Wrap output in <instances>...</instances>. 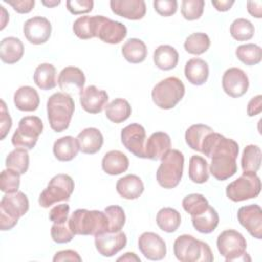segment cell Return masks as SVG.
<instances>
[{
  "label": "cell",
  "instance_id": "6da1fadb",
  "mask_svg": "<svg viewBox=\"0 0 262 262\" xmlns=\"http://www.w3.org/2000/svg\"><path fill=\"white\" fill-rule=\"evenodd\" d=\"M238 151L236 141L214 131L205 137L201 149L202 154L212 159L209 172L219 181H224L237 172Z\"/></svg>",
  "mask_w": 262,
  "mask_h": 262
},
{
  "label": "cell",
  "instance_id": "7a4b0ae2",
  "mask_svg": "<svg viewBox=\"0 0 262 262\" xmlns=\"http://www.w3.org/2000/svg\"><path fill=\"white\" fill-rule=\"evenodd\" d=\"M75 235H96L108 229V220L104 211L77 209L68 220Z\"/></svg>",
  "mask_w": 262,
  "mask_h": 262
},
{
  "label": "cell",
  "instance_id": "3957f363",
  "mask_svg": "<svg viewBox=\"0 0 262 262\" xmlns=\"http://www.w3.org/2000/svg\"><path fill=\"white\" fill-rule=\"evenodd\" d=\"M47 118L51 129L62 132L69 128L75 111V102L69 93L56 92L47 100Z\"/></svg>",
  "mask_w": 262,
  "mask_h": 262
},
{
  "label": "cell",
  "instance_id": "277c9868",
  "mask_svg": "<svg viewBox=\"0 0 262 262\" xmlns=\"http://www.w3.org/2000/svg\"><path fill=\"white\" fill-rule=\"evenodd\" d=\"M174 255L181 262H211L214 260L209 245L189 234L179 235L173 245Z\"/></svg>",
  "mask_w": 262,
  "mask_h": 262
},
{
  "label": "cell",
  "instance_id": "5b68a950",
  "mask_svg": "<svg viewBox=\"0 0 262 262\" xmlns=\"http://www.w3.org/2000/svg\"><path fill=\"white\" fill-rule=\"evenodd\" d=\"M29 210L28 196L21 191L5 193L0 202V229H12Z\"/></svg>",
  "mask_w": 262,
  "mask_h": 262
},
{
  "label": "cell",
  "instance_id": "8992f818",
  "mask_svg": "<svg viewBox=\"0 0 262 262\" xmlns=\"http://www.w3.org/2000/svg\"><path fill=\"white\" fill-rule=\"evenodd\" d=\"M184 166V156L178 149H169L161 159L157 170V181L160 186L171 189L181 181Z\"/></svg>",
  "mask_w": 262,
  "mask_h": 262
},
{
  "label": "cell",
  "instance_id": "52a82bcc",
  "mask_svg": "<svg viewBox=\"0 0 262 262\" xmlns=\"http://www.w3.org/2000/svg\"><path fill=\"white\" fill-rule=\"evenodd\" d=\"M184 94V84L177 77H168L160 81L151 90L152 101L162 110H171L175 107L183 98Z\"/></svg>",
  "mask_w": 262,
  "mask_h": 262
},
{
  "label": "cell",
  "instance_id": "ba28073f",
  "mask_svg": "<svg viewBox=\"0 0 262 262\" xmlns=\"http://www.w3.org/2000/svg\"><path fill=\"white\" fill-rule=\"evenodd\" d=\"M217 249L226 262L248 260L251 258L248 256L247 242L242 233L234 229H226L222 231L217 237Z\"/></svg>",
  "mask_w": 262,
  "mask_h": 262
},
{
  "label": "cell",
  "instance_id": "9c48e42d",
  "mask_svg": "<svg viewBox=\"0 0 262 262\" xmlns=\"http://www.w3.org/2000/svg\"><path fill=\"white\" fill-rule=\"evenodd\" d=\"M75 188L73 178L68 174H57L51 178L47 187L39 195V205L49 208L55 203L69 201Z\"/></svg>",
  "mask_w": 262,
  "mask_h": 262
},
{
  "label": "cell",
  "instance_id": "30bf717a",
  "mask_svg": "<svg viewBox=\"0 0 262 262\" xmlns=\"http://www.w3.org/2000/svg\"><path fill=\"white\" fill-rule=\"evenodd\" d=\"M261 191V180L256 172L243 174L226 186V195L232 202H243L254 199Z\"/></svg>",
  "mask_w": 262,
  "mask_h": 262
},
{
  "label": "cell",
  "instance_id": "8fae6325",
  "mask_svg": "<svg viewBox=\"0 0 262 262\" xmlns=\"http://www.w3.org/2000/svg\"><path fill=\"white\" fill-rule=\"evenodd\" d=\"M43 122L37 116H27L20 119L14 131L11 142L15 147L33 149L43 131Z\"/></svg>",
  "mask_w": 262,
  "mask_h": 262
},
{
  "label": "cell",
  "instance_id": "7c38bea8",
  "mask_svg": "<svg viewBox=\"0 0 262 262\" xmlns=\"http://www.w3.org/2000/svg\"><path fill=\"white\" fill-rule=\"evenodd\" d=\"M145 139V129L140 124H130L121 131V141L123 145L137 158L146 159L144 152Z\"/></svg>",
  "mask_w": 262,
  "mask_h": 262
},
{
  "label": "cell",
  "instance_id": "4fadbf2b",
  "mask_svg": "<svg viewBox=\"0 0 262 262\" xmlns=\"http://www.w3.org/2000/svg\"><path fill=\"white\" fill-rule=\"evenodd\" d=\"M94 244L97 252L103 257H113L127 245V236L123 231L101 232L95 235Z\"/></svg>",
  "mask_w": 262,
  "mask_h": 262
},
{
  "label": "cell",
  "instance_id": "5bb4252c",
  "mask_svg": "<svg viewBox=\"0 0 262 262\" xmlns=\"http://www.w3.org/2000/svg\"><path fill=\"white\" fill-rule=\"evenodd\" d=\"M237 220L253 237L262 238V209L259 205L241 207L237 211Z\"/></svg>",
  "mask_w": 262,
  "mask_h": 262
},
{
  "label": "cell",
  "instance_id": "9a60e30c",
  "mask_svg": "<svg viewBox=\"0 0 262 262\" xmlns=\"http://www.w3.org/2000/svg\"><path fill=\"white\" fill-rule=\"evenodd\" d=\"M24 35L34 45H41L48 41L51 35V24L43 16H33L24 24Z\"/></svg>",
  "mask_w": 262,
  "mask_h": 262
},
{
  "label": "cell",
  "instance_id": "2e32d148",
  "mask_svg": "<svg viewBox=\"0 0 262 262\" xmlns=\"http://www.w3.org/2000/svg\"><path fill=\"white\" fill-rule=\"evenodd\" d=\"M222 88L230 97L238 98L248 91L249 78L243 70L229 68L222 76Z\"/></svg>",
  "mask_w": 262,
  "mask_h": 262
},
{
  "label": "cell",
  "instance_id": "e0dca14e",
  "mask_svg": "<svg viewBox=\"0 0 262 262\" xmlns=\"http://www.w3.org/2000/svg\"><path fill=\"white\" fill-rule=\"evenodd\" d=\"M138 249L148 260L159 261L166 257L167 248L165 241L155 232H143L138 237Z\"/></svg>",
  "mask_w": 262,
  "mask_h": 262
},
{
  "label": "cell",
  "instance_id": "ac0fdd59",
  "mask_svg": "<svg viewBox=\"0 0 262 262\" xmlns=\"http://www.w3.org/2000/svg\"><path fill=\"white\" fill-rule=\"evenodd\" d=\"M108 94L94 85H89L80 93V104L89 114H99L106 106Z\"/></svg>",
  "mask_w": 262,
  "mask_h": 262
},
{
  "label": "cell",
  "instance_id": "d6986e66",
  "mask_svg": "<svg viewBox=\"0 0 262 262\" xmlns=\"http://www.w3.org/2000/svg\"><path fill=\"white\" fill-rule=\"evenodd\" d=\"M110 5L115 14L131 20L141 19L146 12L143 0H112Z\"/></svg>",
  "mask_w": 262,
  "mask_h": 262
},
{
  "label": "cell",
  "instance_id": "ffe728a7",
  "mask_svg": "<svg viewBox=\"0 0 262 262\" xmlns=\"http://www.w3.org/2000/svg\"><path fill=\"white\" fill-rule=\"evenodd\" d=\"M85 81L86 79L83 71L72 66L62 69L57 79L58 86L64 93L78 92L80 94L84 89Z\"/></svg>",
  "mask_w": 262,
  "mask_h": 262
},
{
  "label": "cell",
  "instance_id": "44dd1931",
  "mask_svg": "<svg viewBox=\"0 0 262 262\" xmlns=\"http://www.w3.org/2000/svg\"><path fill=\"white\" fill-rule=\"evenodd\" d=\"M127 36V28L120 21L113 20L102 15L97 37L104 43L118 44Z\"/></svg>",
  "mask_w": 262,
  "mask_h": 262
},
{
  "label": "cell",
  "instance_id": "7402d4cb",
  "mask_svg": "<svg viewBox=\"0 0 262 262\" xmlns=\"http://www.w3.org/2000/svg\"><path fill=\"white\" fill-rule=\"evenodd\" d=\"M171 138L169 134L158 131L154 132L146 140L144 152H145V158L157 161L161 160L163 156L171 149Z\"/></svg>",
  "mask_w": 262,
  "mask_h": 262
},
{
  "label": "cell",
  "instance_id": "603a6c76",
  "mask_svg": "<svg viewBox=\"0 0 262 262\" xmlns=\"http://www.w3.org/2000/svg\"><path fill=\"white\" fill-rule=\"evenodd\" d=\"M116 189L123 199L135 200L142 194L144 190V184L137 175L128 174L118 179L116 183Z\"/></svg>",
  "mask_w": 262,
  "mask_h": 262
},
{
  "label": "cell",
  "instance_id": "cb8c5ba5",
  "mask_svg": "<svg viewBox=\"0 0 262 262\" xmlns=\"http://www.w3.org/2000/svg\"><path fill=\"white\" fill-rule=\"evenodd\" d=\"M77 139L79 141L80 150L87 155L98 152L103 144L102 133L97 128L93 127L82 130L78 134Z\"/></svg>",
  "mask_w": 262,
  "mask_h": 262
},
{
  "label": "cell",
  "instance_id": "d4e9b609",
  "mask_svg": "<svg viewBox=\"0 0 262 262\" xmlns=\"http://www.w3.org/2000/svg\"><path fill=\"white\" fill-rule=\"evenodd\" d=\"M184 75L189 83L201 86L205 84L209 77V66L202 58H190L184 67Z\"/></svg>",
  "mask_w": 262,
  "mask_h": 262
},
{
  "label": "cell",
  "instance_id": "484cf974",
  "mask_svg": "<svg viewBox=\"0 0 262 262\" xmlns=\"http://www.w3.org/2000/svg\"><path fill=\"white\" fill-rule=\"evenodd\" d=\"M13 102L17 110L23 112H34L40 104V97L36 89L31 86L19 87L14 95Z\"/></svg>",
  "mask_w": 262,
  "mask_h": 262
},
{
  "label": "cell",
  "instance_id": "4316f807",
  "mask_svg": "<svg viewBox=\"0 0 262 262\" xmlns=\"http://www.w3.org/2000/svg\"><path fill=\"white\" fill-rule=\"evenodd\" d=\"M80 150L77 138L67 135L55 140L53 144V155L60 162H69L75 159Z\"/></svg>",
  "mask_w": 262,
  "mask_h": 262
},
{
  "label": "cell",
  "instance_id": "83f0119b",
  "mask_svg": "<svg viewBox=\"0 0 262 262\" xmlns=\"http://www.w3.org/2000/svg\"><path fill=\"white\" fill-rule=\"evenodd\" d=\"M24 44L16 37H6L0 43V58L3 62L13 64L24 55Z\"/></svg>",
  "mask_w": 262,
  "mask_h": 262
},
{
  "label": "cell",
  "instance_id": "f1b7e54d",
  "mask_svg": "<svg viewBox=\"0 0 262 262\" xmlns=\"http://www.w3.org/2000/svg\"><path fill=\"white\" fill-rule=\"evenodd\" d=\"M101 167L106 174L119 175L128 170L129 159L120 150H110L103 156Z\"/></svg>",
  "mask_w": 262,
  "mask_h": 262
},
{
  "label": "cell",
  "instance_id": "f546056e",
  "mask_svg": "<svg viewBox=\"0 0 262 262\" xmlns=\"http://www.w3.org/2000/svg\"><path fill=\"white\" fill-rule=\"evenodd\" d=\"M101 17L102 15H85L78 17L73 24V31L75 35L82 40L97 37V32Z\"/></svg>",
  "mask_w": 262,
  "mask_h": 262
},
{
  "label": "cell",
  "instance_id": "4dcf8cb0",
  "mask_svg": "<svg viewBox=\"0 0 262 262\" xmlns=\"http://www.w3.org/2000/svg\"><path fill=\"white\" fill-rule=\"evenodd\" d=\"M179 59L177 50L170 45H160L154 51V62L157 68L163 71L174 69Z\"/></svg>",
  "mask_w": 262,
  "mask_h": 262
},
{
  "label": "cell",
  "instance_id": "1f68e13d",
  "mask_svg": "<svg viewBox=\"0 0 262 262\" xmlns=\"http://www.w3.org/2000/svg\"><path fill=\"white\" fill-rule=\"evenodd\" d=\"M191 222L193 227L201 233L213 232L219 223V215L217 211L209 206L203 213L191 216Z\"/></svg>",
  "mask_w": 262,
  "mask_h": 262
},
{
  "label": "cell",
  "instance_id": "d6a6232c",
  "mask_svg": "<svg viewBox=\"0 0 262 262\" xmlns=\"http://www.w3.org/2000/svg\"><path fill=\"white\" fill-rule=\"evenodd\" d=\"M124 58L131 63H140L147 56V48L145 43L137 38H130L122 47Z\"/></svg>",
  "mask_w": 262,
  "mask_h": 262
},
{
  "label": "cell",
  "instance_id": "836d02e7",
  "mask_svg": "<svg viewBox=\"0 0 262 262\" xmlns=\"http://www.w3.org/2000/svg\"><path fill=\"white\" fill-rule=\"evenodd\" d=\"M157 224L159 228L165 232L172 233L175 232L181 223V216L180 213L170 207L162 208L156 218Z\"/></svg>",
  "mask_w": 262,
  "mask_h": 262
},
{
  "label": "cell",
  "instance_id": "e575fe53",
  "mask_svg": "<svg viewBox=\"0 0 262 262\" xmlns=\"http://www.w3.org/2000/svg\"><path fill=\"white\" fill-rule=\"evenodd\" d=\"M131 112L130 103L124 98H116L105 106L106 118L115 124L126 121L130 117Z\"/></svg>",
  "mask_w": 262,
  "mask_h": 262
},
{
  "label": "cell",
  "instance_id": "d590c367",
  "mask_svg": "<svg viewBox=\"0 0 262 262\" xmlns=\"http://www.w3.org/2000/svg\"><path fill=\"white\" fill-rule=\"evenodd\" d=\"M56 70L51 63L39 64L34 73L33 79L35 84L42 90H50L56 86Z\"/></svg>",
  "mask_w": 262,
  "mask_h": 262
},
{
  "label": "cell",
  "instance_id": "8d00e7d4",
  "mask_svg": "<svg viewBox=\"0 0 262 262\" xmlns=\"http://www.w3.org/2000/svg\"><path fill=\"white\" fill-rule=\"evenodd\" d=\"M189 179L198 184H202L209 179L208 162L201 156H191L188 165Z\"/></svg>",
  "mask_w": 262,
  "mask_h": 262
},
{
  "label": "cell",
  "instance_id": "74e56055",
  "mask_svg": "<svg viewBox=\"0 0 262 262\" xmlns=\"http://www.w3.org/2000/svg\"><path fill=\"white\" fill-rule=\"evenodd\" d=\"M213 132V129L204 124L191 125L185 132L186 144L193 150L201 151L205 137Z\"/></svg>",
  "mask_w": 262,
  "mask_h": 262
},
{
  "label": "cell",
  "instance_id": "f35d334b",
  "mask_svg": "<svg viewBox=\"0 0 262 262\" xmlns=\"http://www.w3.org/2000/svg\"><path fill=\"white\" fill-rule=\"evenodd\" d=\"M261 148L256 144L247 145L242 155L243 172H257L261 166Z\"/></svg>",
  "mask_w": 262,
  "mask_h": 262
},
{
  "label": "cell",
  "instance_id": "ab89813d",
  "mask_svg": "<svg viewBox=\"0 0 262 262\" xmlns=\"http://www.w3.org/2000/svg\"><path fill=\"white\" fill-rule=\"evenodd\" d=\"M30 158L28 149L23 147H17L10 151L5 160L6 168L12 169L18 172L20 175L25 174L29 169Z\"/></svg>",
  "mask_w": 262,
  "mask_h": 262
},
{
  "label": "cell",
  "instance_id": "60d3db41",
  "mask_svg": "<svg viewBox=\"0 0 262 262\" xmlns=\"http://www.w3.org/2000/svg\"><path fill=\"white\" fill-rule=\"evenodd\" d=\"M211 41L205 33H192L184 41V49L186 52L194 55L205 53L210 47Z\"/></svg>",
  "mask_w": 262,
  "mask_h": 262
},
{
  "label": "cell",
  "instance_id": "b9f144b4",
  "mask_svg": "<svg viewBox=\"0 0 262 262\" xmlns=\"http://www.w3.org/2000/svg\"><path fill=\"white\" fill-rule=\"evenodd\" d=\"M235 55L246 66L258 64L262 59V49L260 46L249 43L239 45L235 50Z\"/></svg>",
  "mask_w": 262,
  "mask_h": 262
},
{
  "label": "cell",
  "instance_id": "7bdbcfd3",
  "mask_svg": "<svg viewBox=\"0 0 262 262\" xmlns=\"http://www.w3.org/2000/svg\"><path fill=\"white\" fill-rule=\"evenodd\" d=\"M231 37L236 41H248L253 38L255 33L254 25L246 18H236L232 21L229 29Z\"/></svg>",
  "mask_w": 262,
  "mask_h": 262
},
{
  "label": "cell",
  "instance_id": "ee69618b",
  "mask_svg": "<svg viewBox=\"0 0 262 262\" xmlns=\"http://www.w3.org/2000/svg\"><path fill=\"white\" fill-rule=\"evenodd\" d=\"M182 207L191 216L203 213L209 207L208 200L201 193H191L182 200Z\"/></svg>",
  "mask_w": 262,
  "mask_h": 262
},
{
  "label": "cell",
  "instance_id": "f6af8a7d",
  "mask_svg": "<svg viewBox=\"0 0 262 262\" xmlns=\"http://www.w3.org/2000/svg\"><path fill=\"white\" fill-rule=\"evenodd\" d=\"M104 213L108 220L107 231L110 232L120 231L125 225V221H126V216L123 208L118 205L108 206L104 209Z\"/></svg>",
  "mask_w": 262,
  "mask_h": 262
},
{
  "label": "cell",
  "instance_id": "bcb514c9",
  "mask_svg": "<svg viewBox=\"0 0 262 262\" xmlns=\"http://www.w3.org/2000/svg\"><path fill=\"white\" fill-rule=\"evenodd\" d=\"M20 184V174L12 169H5L0 175V189L4 193L15 192Z\"/></svg>",
  "mask_w": 262,
  "mask_h": 262
},
{
  "label": "cell",
  "instance_id": "7dc6e473",
  "mask_svg": "<svg viewBox=\"0 0 262 262\" xmlns=\"http://www.w3.org/2000/svg\"><path fill=\"white\" fill-rule=\"evenodd\" d=\"M205 8L204 0H183L181 2V14L186 20L199 19Z\"/></svg>",
  "mask_w": 262,
  "mask_h": 262
},
{
  "label": "cell",
  "instance_id": "c3c4849f",
  "mask_svg": "<svg viewBox=\"0 0 262 262\" xmlns=\"http://www.w3.org/2000/svg\"><path fill=\"white\" fill-rule=\"evenodd\" d=\"M50 234H51V238L56 244L69 243L75 236V233L70 228L68 221L64 223H60V224L53 223V225L51 226Z\"/></svg>",
  "mask_w": 262,
  "mask_h": 262
},
{
  "label": "cell",
  "instance_id": "681fc988",
  "mask_svg": "<svg viewBox=\"0 0 262 262\" xmlns=\"http://www.w3.org/2000/svg\"><path fill=\"white\" fill-rule=\"evenodd\" d=\"M66 5L72 14L78 15L90 12L93 8L94 2L92 0H68Z\"/></svg>",
  "mask_w": 262,
  "mask_h": 262
},
{
  "label": "cell",
  "instance_id": "f907efd6",
  "mask_svg": "<svg viewBox=\"0 0 262 262\" xmlns=\"http://www.w3.org/2000/svg\"><path fill=\"white\" fill-rule=\"evenodd\" d=\"M178 3L176 0H155L154 8L162 16H171L177 11Z\"/></svg>",
  "mask_w": 262,
  "mask_h": 262
},
{
  "label": "cell",
  "instance_id": "816d5d0a",
  "mask_svg": "<svg viewBox=\"0 0 262 262\" xmlns=\"http://www.w3.org/2000/svg\"><path fill=\"white\" fill-rule=\"evenodd\" d=\"M70 206L67 204H59L54 206L49 212V219L53 223L60 224L67 222L69 219Z\"/></svg>",
  "mask_w": 262,
  "mask_h": 262
},
{
  "label": "cell",
  "instance_id": "f5cc1de1",
  "mask_svg": "<svg viewBox=\"0 0 262 262\" xmlns=\"http://www.w3.org/2000/svg\"><path fill=\"white\" fill-rule=\"evenodd\" d=\"M12 126L11 117L7 111L4 100H1V110H0V139H4L8 134Z\"/></svg>",
  "mask_w": 262,
  "mask_h": 262
},
{
  "label": "cell",
  "instance_id": "db71d44e",
  "mask_svg": "<svg viewBox=\"0 0 262 262\" xmlns=\"http://www.w3.org/2000/svg\"><path fill=\"white\" fill-rule=\"evenodd\" d=\"M7 4L12 6V8L18 13H29L34 5V0H4Z\"/></svg>",
  "mask_w": 262,
  "mask_h": 262
},
{
  "label": "cell",
  "instance_id": "11a10c76",
  "mask_svg": "<svg viewBox=\"0 0 262 262\" xmlns=\"http://www.w3.org/2000/svg\"><path fill=\"white\" fill-rule=\"evenodd\" d=\"M54 262H62V261H71V262H81L82 258L80 255L74 250H63L55 253L53 257Z\"/></svg>",
  "mask_w": 262,
  "mask_h": 262
},
{
  "label": "cell",
  "instance_id": "9f6ffc18",
  "mask_svg": "<svg viewBox=\"0 0 262 262\" xmlns=\"http://www.w3.org/2000/svg\"><path fill=\"white\" fill-rule=\"evenodd\" d=\"M262 112V96L256 95L248 102L247 106V115L249 117H254L259 115Z\"/></svg>",
  "mask_w": 262,
  "mask_h": 262
},
{
  "label": "cell",
  "instance_id": "6f0895ef",
  "mask_svg": "<svg viewBox=\"0 0 262 262\" xmlns=\"http://www.w3.org/2000/svg\"><path fill=\"white\" fill-rule=\"evenodd\" d=\"M247 10L252 16H254L256 18H261L262 17V2L261 1H248L247 2Z\"/></svg>",
  "mask_w": 262,
  "mask_h": 262
},
{
  "label": "cell",
  "instance_id": "680465c9",
  "mask_svg": "<svg viewBox=\"0 0 262 262\" xmlns=\"http://www.w3.org/2000/svg\"><path fill=\"white\" fill-rule=\"evenodd\" d=\"M234 4V1L233 0H219V1H215L213 0L212 1V5L216 8V10L218 11H227L231 8V6Z\"/></svg>",
  "mask_w": 262,
  "mask_h": 262
},
{
  "label": "cell",
  "instance_id": "91938a15",
  "mask_svg": "<svg viewBox=\"0 0 262 262\" xmlns=\"http://www.w3.org/2000/svg\"><path fill=\"white\" fill-rule=\"evenodd\" d=\"M118 261H137V262H140V258L137 257L134 253L127 252V253H125L124 256H121L120 258H118Z\"/></svg>",
  "mask_w": 262,
  "mask_h": 262
},
{
  "label": "cell",
  "instance_id": "94428289",
  "mask_svg": "<svg viewBox=\"0 0 262 262\" xmlns=\"http://www.w3.org/2000/svg\"><path fill=\"white\" fill-rule=\"evenodd\" d=\"M0 8H1V11H2V26H1V30H3L4 27L6 26L7 20L9 19V14L6 12L5 8H4L2 5L0 6Z\"/></svg>",
  "mask_w": 262,
  "mask_h": 262
},
{
  "label": "cell",
  "instance_id": "6125c7cd",
  "mask_svg": "<svg viewBox=\"0 0 262 262\" xmlns=\"http://www.w3.org/2000/svg\"><path fill=\"white\" fill-rule=\"evenodd\" d=\"M42 4L47 6V7H54L57 6L58 4H60L59 0H54V1H42Z\"/></svg>",
  "mask_w": 262,
  "mask_h": 262
}]
</instances>
